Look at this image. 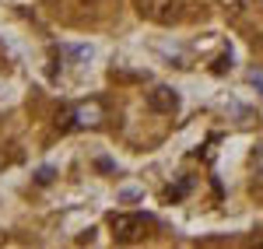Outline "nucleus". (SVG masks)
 <instances>
[{
	"label": "nucleus",
	"instance_id": "f257e3e1",
	"mask_svg": "<svg viewBox=\"0 0 263 249\" xmlns=\"http://www.w3.org/2000/svg\"><path fill=\"white\" fill-rule=\"evenodd\" d=\"M134 4H137V11L147 21H158V25H172V21L182 18L179 0H134Z\"/></svg>",
	"mask_w": 263,
	"mask_h": 249
},
{
	"label": "nucleus",
	"instance_id": "f03ea898",
	"mask_svg": "<svg viewBox=\"0 0 263 249\" xmlns=\"http://www.w3.org/2000/svg\"><path fill=\"white\" fill-rule=\"evenodd\" d=\"M109 225H112V235H116V239H137L147 221H144L141 214H112Z\"/></svg>",
	"mask_w": 263,
	"mask_h": 249
},
{
	"label": "nucleus",
	"instance_id": "7ed1b4c3",
	"mask_svg": "<svg viewBox=\"0 0 263 249\" xmlns=\"http://www.w3.org/2000/svg\"><path fill=\"white\" fill-rule=\"evenodd\" d=\"M147 105H151L155 112H176V109H179V95H176L172 88H155V91L147 95Z\"/></svg>",
	"mask_w": 263,
	"mask_h": 249
},
{
	"label": "nucleus",
	"instance_id": "20e7f679",
	"mask_svg": "<svg viewBox=\"0 0 263 249\" xmlns=\"http://www.w3.org/2000/svg\"><path fill=\"white\" fill-rule=\"evenodd\" d=\"M74 116H78V123H81V126H95L102 112H99V105H81V109H78Z\"/></svg>",
	"mask_w": 263,
	"mask_h": 249
},
{
	"label": "nucleus",
	"instance_id": "39448f33",
	"mask_svg": "<svg viewBox=\"0 0 263 249\" xmlns=\"http://www.w3.org/2000/svg\"><path fill=\"white\" fill-rule=\"evenodd\" d=\"M224 7H228V11H235V14H239V11H242L246 4H249V0H221Z\"/></svg>",
	"mask_w": 263,
	"mask_h": 249
},
{
	"label": "nucleus",
	"instance_id": "423d86ee",
	"mask_svg": "<svg viewBox=\"0 0 263 249\" xmlns=\"http://www.w3.org/2000/svg\"><path fill=\"white\" fill-rule=\"evenodd\" d=\"M35 183H42V186H46V183H53V168H39V176H35Z\"/></svg>",
	"mask_w": 263,
	"mask_h": 249
}]
</instances>
